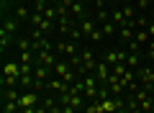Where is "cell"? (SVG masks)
I'll use <instances>...</instances> for the list:
<instances>
[{
    "mask_svg": "<svg viewBox=\"0 0 154 113\" xmlns=\"http://www.w3.org/2000/svg\"><path fill=\"white\" fill-rule=\"evenodd\" d=\"M3 75H5V77H13V80H18V82H21V67H18L16 62H8V64H5V70H3Z\"/></svg>",
    "mask_w": 154,
    "mask_h": 113,
    "instance_id": "6da1fadb",
    "label": "cell"
},
{
    "mask_svg": "<svg viewBox=\"0 0 154 113\" xmlns=\"http://www.w3.org/2000/svg\"><path fill=\"white\" fill-rule=\"evenodd\" d=\"M134 3H136V11H146L152 0H134Z\"/></svg>",
    "mask_w": 154,
    "mask_h": 113,
    "instance_id": "7a4b0ae2",
    "label": "cell"
}]
</instances>
